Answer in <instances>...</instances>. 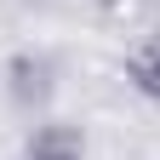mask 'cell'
<instances>
[{
  "mask_svg": "<svg viewBox=\"0 0 160 160\" xmlns=\"http://www.w3.org/2000/svg\"><path fill=\"white\" fill-rule=\"evenodd\" d=\"M92 132L80 120H40L29 137V160H86Z\"/></svg>",
  "mask_w": 160,
  "mask_h": 160,
  "instance_id": "1",
  "label": "cell"
},
{
  "mask_svg": "<svg viewBox=\"0 0 160 160\" xmlns=\"http://www.w3.org/2000/svg\"><path fill=\"white\" fill-rule=\"evenodd\" d=\"M120 74H126V86L137 97L160 103V34H137L126 46V57H120Z\"/></svg>",
  "mask_w": 160,
  "mask_h": 160,
  "instance_id": "2",
  "label": "cell"
}]
</instances>
